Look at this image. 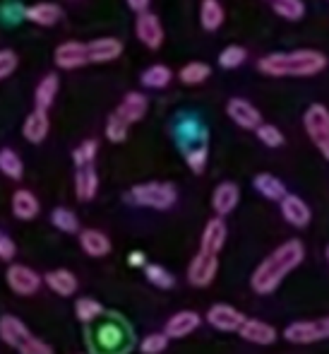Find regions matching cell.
Listing matches in <instances>:
<instances>
[{
  "instance_id": "cell-1",
  "label": "cell",
  "mask_w": 329,
  "mask_h": 354,
  "mask_svg": "<svg viewBox=\"0 0 329 354\" xmlns=\"http://www.w3.org/2000/svg\"><path fill=\"white\" fill-rule=\"evenodd\" d=\"M306 258V248L298 239H288L281 246H277L267 258L255 268L250 284L257 294H272Z\"/></svg>"
},
{
  "instance_id": "cell-2",
  "label": "cell",
  "mask_w": 329,
  "mask_h": 354,
  "mask_svg": "<svg viewBox=\"0 0 329 354\" xmlns=\"http://www.w3.org/2000/svg\"><path fill=\"white\" fill-rule=\"evenodd\" d=\"M327 68V56L315 48L267 53L257 61V71L269 77H312Z\"/></svg>"
},
{
  "instance_id": "cell-3",
  "label": "cell",
  "mask_w": 329,
  "mask_h": 354,
  "mask_svg": "<svg viewBox=\"0 0 329 354\" xmlns=\"http://www.w3.org/2000/svg\"><path fill=\"white\" fill-rule=\"evenodd\" d=\"M176 138L178 145L183 149L186 164L190 167L192 174H202L207 169L209 159V142H207V131L195 118H183L176 126Z\"/></svg>"
},
{
  "instance_id": "cell-4",
  "label": "cell",
  "mask_w": 329,
  "mask_h": 354,
  "mask_svg": "<svg viewBox=\"0 0 329 354\" xmlns=\"http://www.w3.org/2000/svg\"><path fill=\"white\" fill-rule=\"evenodd\" d=\"M128 201L134 203L139 207H152V210H168L176 205L178 191L173 183L163 181H149V183H137L128 193Z\"/></svg>"
},
{
  "instance_id": "cell-5",
  "label": "cell",
  "mask_w": 329,
  "mask_h": 354,
  "mask_svg": "<svg viewBox=\"0 0 329 354\" xmlns=\"http://www.w3.org/2000/svg\"><path fill=\"white\" fill-rule=\"evenodd\" d=\"M303 126H306V133L312 145L329 162V109L325 104H310L306 109V116H303Z\"/></svg>"
},
{
  "instance_id": "cell-6",
  "label": "cell",
  "mask_w": 329,
  "mask_h": 354,
  "mask_svg": "<svg viewBox=\"0 0 329 354\" xmlns=\"http://www.w3.org/2000/svg\"><path fill=\"white\" fill-rule=\"evenodd\" d=\"M283 337L293 345H312V342L329 340V316L315 321H296L286 326Z\"/></svg>"
},
{
  "instance_id": "cell-7",
  "label": "cell",
  "mask_w": 329,
  "mask_h": 354,
  "mask_svg": "<svg viewBox=\"0 0 329 354\" xmlns=\"http://www.w3.org/2000/svg\"><path fill=\"white\" fill-rule=\"evenodd\" d=\"M219 272V256L217 253H207L199 251L195 258H192L190 268H188V280H190L192 287H209L214 282Z\"/></svg>"
},
{
  "instance_id": "cell-8",
  "label": "cell",
  "mask_w": 329,
  "mask_h": 354,
  "mask_svg": "<svg viewBox=\"0 0 329 354\" xmlns=\"http://www.w3.org/2000/svg\"><path fill=\"white\" fill-rule=\"evenodd\" d=\"M134 34H137V39L144 44L147 48H152V51H157V48H161L163 44V24L161 19H159V15L154 12H139L137 19H134Z\"/></svg>"
},
{
  "instance_id": "cell-9",
  "label": "cell",
  "mask_w": 329,
  "mask_h": 354,
  "mask_svg": "<svg viewBox=\"0 0 329 354\" xmlns=\"http://www.w3.org/2000/svg\"><path fill=\"white\" fill-rule=\"evenodd\" d=\"M226 113L238 128H246V131H255L257 126L262 123V113L255 104H250L248 99L233 97L228 99L226 104Z\"/></svg>"
},
{
  "instance_id": "cell-10",
  "label": "cell",
  "mask_w": 329,
  "mask_h": 354,
  "mask_svg": "<svg viewBox=\"0 0 329 354\" xmlns=\"http://www.w3.org/2000/svg\"><path fill=\"white\" fill-rule=\"evenodd\" d=\"M53 61L61 71H77V68L87 66L89 53L84 41H66L53 51Z\"/></svg>"
},
{
  "instance_id": "cell-11",
  "label": "cell",
  "mask_w": 329,
  "mask_h": 354,
  "mask_svg": "<svg viewBox=\"0 0 329 354\" xmlns=\"http://www.w3.org/2000/svg\"><path fill=\"white\" fill-rule=\"evenodd\" d=\"M243 321H246V316L238 308L228 306V304H217V306H212L207 311V323L221 333H233V330L238 333Z\"/></svg>"
},
{
  "instance_id": "cell-12",
  "label": "cell",
  "mask_w": 329,
  "mask_h": 354,
  "mask_svg": "<svg viewBox=\"0 0 329 354\" xmlns=\"http://www.w3.org/2000/svg\"><path fill=\"white\" fill-rule=\"evenodd\" d=\"M8 284L12 292L22 294V297H29V294H37L39 287H41V277L27 266H10L8 268Z\"/></svg>"
},
{
  "instance_id": "cell-13",
  "label": "cell",
  "mask_w": 329,
  "mask_h": 354,
  "mask_svg": "<svg viewBox=\"0 0 329 354\" xmlns=\"http://www.w3.org/2000/svg\"><path fill=\"white\" fill-rule=\"evenodd\" d=\"M238 335L246 342H252V345H274L279 333L277 328L260 321V318H246L243 326L238 328Z\"/></svg>"
},
{
  "instance_id": "cell-14",
  "label": "cell",
  "mask_w": 329,
  "mask_h": 354,
  "mask_svg": "<svg viewBox=\"0 0 329 354\" xmlns=\"http://www.w3.org/2000/svg\"><path fill=\"white\" fill-rule=\"evenodd\" d=\"M87 53L89 63H111L123 53V41L116 37L94 39V41H87Z\"/></svg>"
},
{
  "instance_id": "cell-15",
  "label": "cell",
  "mask_w": 329,
  "mask_h": 354,
  "mask_svg": "<svg viewBox=\"0 0 329 354\" xmlns=\"http://www.w3.org/2000/svg\"><path fill=\"white\" fill-rule=\"evenodd\" d=\"M279 203H281V214H283V219H286L288 224H293V227H298V229H303V227H308V224H310L312 212H310V207H308V203L303 201V198L286 193V196H283Z\"/></svg>"
},
{
  "instance_id": "cell-16",
  "label": "cell",
  "mask_w": 329,
  "mask_h": 354,
  "mask_svg": "<svg viewBox=\"0 0 329 354\" xmlns=\"http://www.w3.org/2000/svg\"><path fill=\"white\" fill-rule=\"evenodd\" d=\"M238 201H241V188H238L233 181L219 183V186L214 188V193H212V207H214V212H217L219 217H226V214H231L233 210H236Z\"/></svg>"
},
{
  "instance_id": "cell-17",
  "label": "cell",
  "mask_w": 329,
  "mask_h": 354,
  "mask_svg": "<svg viewBox=\"0 0 329 354\" xmlns=\"http://www.w3.org/2000/svg\"><path fill=\"white\" fill-rule=\"evenodd\" d=\"M48 128H51V121H48V111L34 106V111L29 113L27 118H24L22 136H24V140H27V142L39 145V142L46 140Z\"/></svg>"
},
{
  "instance_id": "cell-18",
  "label": "cell",
  "mask_w": 329,
  "mask_h": 354,
  "mask_svg": "<svg viewBox=\"0 0 329 354\" xmlns=\"http://www.w3.org/2000/svg\"><path fill=\"white\" fill-rule=\"evenodd\" d=\"M199 323H202L199 313H195V311H178L166 321V330H163V333H166L171 340H178V337H188L190 333H195L199 328Z\"/></svg>"
},
{
  "instance_id": "cell-19",
  "label": "cell",
  "mask_w": 329,
  "mask_h": 354,
  "mask_svg": "<svg viewBox=\"0 0 329 354\" xmlns=\"http://www.w3.org/2000/svg\"><path fill=\"white\" fill-rule=\"evenodd\" d=\"M226 222H223V217H214L207 222V227H204L202 232V246H199V251H207V253H217L223 248V243H226Z\"/></svg>"
},
{
  "instance_id": "cell-20",
  "label": "cell",
  "mask_w": 329,
  "mask_h": 354,
  "mask_svg": "<svg viewBox=\"0 0 329 354\" xmlns=\"http://www.w3.org/2000/svg\"><path fill=\"white\" fill-rule=\"evenodd\" d=\"M24 19L39 27H53L63 19V8L56 3H37L32 8H24Z\"/></svg>"
},
{
  "instance_id": "cell-21",
  "label": "cell",
  "mask_w": 329,
  "mask_h": 354,
  "mask_svg": "<svg viewBox=\"0 0 329 354\" xmlns=\"http://www.w3.org/2000/svg\"><path fill=\"white\" fill-rule=\"evenodd\" d=\"M147 109H149V99L144 97L142 92H128L126 97H123V102L118 104L116 113H121V116L132 126V123L142 121Z\"/></svg>"
},
{
  "instance_id": "cell-22",
  "label": "cell",
  "mask_w": 329,
  "mask_h": 354,
  "mask_svg": "<svg viewBox=\"0 0 329 354\" xmlns=\"http://www.w3.org/2000/svg\"><path fill=\"white\" fill-rule=\"evenodd\" d=\"M99 191V176L94 164H84V167H77V174H74V193H77L79 201H92Z\"/></svg>"
},
{
  "instance_id": "cell-23",
  "label": "cell",
  "mask_w": 329,
  "mask_h": 354,
  "mask_svg": "<svg viewBox=\"0 0 329 354\" xmlns=\"http://www.w3.org/2000/svg\"><path fill=\"white\" fill-rule=\"evenodd\" d=\"M58 89H61V80H58V75L56 73L43 75L41 82H39L37 89H34V106L48 111V109L53 106V102H56Z\"/></svg>"
},
{
  "instance_id": "cell-24",
  "label": "cell",
  "mask_w": 329,
  "mask_h": 354,
  "mask_svg": "<svg viewBox=\"0 0 329 354\" xmlns=\"http://www.w3.org/2000/svg\"><path fill=\"white\" fill-rule=\"evenodd\" d=\"M29 335H32V333L27 330V326H24L17 316H3L0 318V337H3L5 345H10V347L17 350V347L22 345Z\"/></svg>"
},
{
  "instance_id": "cell-25",
  "label": "cell",
  "mask_w": 329,
  "mask_h": 354,
  "mask_svg": "<svg viewBox=\"0 0 329 354\" xmlns=\"http://www.w3.org/2000/svg\"><path fill=\"white\" fill-rule=\"evenodd\" d=\"M79 246H82V251L87 253V256H94V258H101L111 251V241H108L106 234L99 232V229H84V232L79 234Z\"/></svg>"
},
{
  "instance_id": "cell-26",
  "label": "cell",
  "mask_w": 329,
  "mask_h": 354,
  "mask_svg": "<svg viewBox=\"0 0 329 354\" xmlns=\"http://www.w3.org/2000/svg\"><path fill=\"white\" fill-rule=\"evenodd\" d=\"M252 186H255V191L260 193L262 198H267V201H281L283 196H286V186H283L281 178H277L274 174H257L255 178H252Z\"/></svg>"
},
{
  "instance_id": "cell-27",
  "label": "cell",
  "mask_w": 329,
  "mask_h": 354,
  "mask_svg": "<svg viewBox=\"0 0 329 354\" xmlns=\"http://www.w3.org/2000/svg\"><path fill=\"white\" fill-rule=\"evenodd\" d=\"M41 210V205H39L37 196H34L32 191H27V188H19V191L12 193V212L17 219H34Z\"/></svg>"
},
{
  "instance_id": "cell-28",
  "label": "cell",
  "mask_w": 329,
  "mask_h": 354,
  "mask_svg": "<svg viewBox=\"0 0 329 354\" xmlns=\"http://www.w3.org/2000/svg\"><path fill=\"white\" fill-rule=\"evenodd\" d=\"M97 337H99V350L101 352H118L126 345V330H123L118 323H106V326H101Z\"/></svg>"
},
{
  "instance_id": "cell-29",
  "label": "cell",
  "mask_w": 329,
  "mask_h": 354,
  "mask_svg": "<svg viewBox=\"0 0 329 354\" xmlns=\"http://www.w3.org/2000/svg\"><path fill=\"white\" fill-rule=\"evenodd\" d=\"M223 17H226V12H223L219 0H202V5H199V24H202V29L217 32L223 24Z\"/></svg>"
},
{
  "instance_id": "cell-30",
  "label": "cell",
  "mask_w": 329,
  "mask_h": 354,
  "mask_svg": "<svg viewBox=\"0 0 329 354\" xmlns=\"http://www.w3.org/2000/svg\"><path fill=\"white\" fill-rule=\"evenodd\" d=\"M171 80H173L171 68L161 66V63H154V66H149L147 71L139 75V82H142L147 89H163L171 84Z\"/></svg>"
},
{
  "instance_id": "cell-31",
  "label": "cell",
  "mask_w": 329,
  "mask_h": 354,
  "mask_svg": "<svg viewBox=\"0 0 329 354\" xmlns=\"http://www.w3.org/2000/svg\"><path fill=\"white\" fill-rule=\"evenodd\" d=\"M43 282H46L56 294H61V297H70V294L77 292V277H74L70 270H53V272H48V275L43 277Z\"/></svg>"
},
{
  "instance_id": "cell-32",
  "label": "cell",
  "mask_w": 329,
  "mask_h": 354,
  "mask_svg": "<svg viewBox=\"0 0 329 354\" xmlns=\"http://www.w3.org/2000/svg\"><path fill=\"white\" fill-rule=\"evenodd\" d=\"M209 75H212V68H209L207 63L192 61V63H188V66L181 68V73H178V80H181L183 84H188V87H195V84L207 82Z\"/></svg>"
},
{
  "instance_id": "cell-33",
  "label": "cell",
  "mask_w": 329,
  "mask_h": 354,
  "mask_svg": "<svg viewBox=\"0 0 329 354\" xmlns=\"http://www.w3.org/2000/svg\"><path fill=\"white\" fill-rule=\"evenodd\" d=\"M0 171H3L8 178H12V181H19V178H22L24 164L14 149H10V147L0 149Z\"/></svg>"
},
{
  "instance_id": "cell-34",
  "label": "cell",
  "mask_w": 329,
  "mask_h": 354,
  "mask_svg": "<svg viewBox=\"0 0 329 354\" xmlns=\"http://www.w3.org/2000/svg\"><path fill=\"white\" fill-rule=\"evenodd\" d=\"M272 10L281 19L298 22V19L306 15V3H303V0H272Z\"/></svg>"
},
{
  "instance_id": "cell-35",
  "label": "cell",
  "mask_w": 329,
  "mask_h": 354,
  "mask_svg": "<svg viewBox=\"0 0 329 354\" xmlns=\"http://www.w3.org/2000/svg\"><path fill=\"white\" fill-rule=\"evenodd\" d=\"M246 61H248V51L243 46H236V44H231V46H226L219 53V66H221L223 71H236V68H241Z\"/></svg>"
},
{
  "instance_id": "cell-36",
  "label": "cell",
  "mask_w": 329,
  "mask_h": 354,
  "mask_svg": "<svg viewBox=\"0 0 329 354\" xmlns=\"http://www.w3.org/2000/svg\"><path fill=\"white\" fill-rule=\"evenodd\" d=\"M74 313H77V318L82 323H92L103 313V306L97 301V299L82 297V299H77V304H74Z\"/></svg>"
},
{
  "instance_id": "cell-37",
  "label": "cell",
  "mask_w": 329,
  "mask_h": 354,
  "mask_svg": "<svg viewBox=\"0 0 329 354\" xmlns=\"http://www.w3.org/2000/svg\"><path fill=\"white\" fill-rule=\"evenodd\" d=\"M128 131H130V123L121 116V113L113 111L106 121V138L111 142H126L128 140Z\"/></svg>"
},
{
  "instance_id": "cell-38",
  "label": "cell",
  "mask_w": 329,
  "mask_h": 354,
  "mask_svg": "<svg viewBox=\"0 0 329 354\" xmlns=\"http://www.w3.org/2000/svg\"><path fill=\"white\" fill-rule=\"evenodd\" d=\"M51 222H53V227L66 234H74L79 229L77 214L72 210H68V207H56V210L51 212Z\"/></svg>"
},
{
  "instance_id": "cell-39",
  "label": "cell",
  "mask_w": 329,
  "mask_h": 354,
  "mask_svg": "<svg viewBox=\"0 0 329 354\" xmlns=\"http://www.w3.org/2000/svg\"><path fill=\"white\" fill-rule=\"evenodd\" d=\"M257 138H260L262 145H267V147H281L283 142H286V138H283V133L279 131L277 126H272V123H260V126L255 128Z\"/></svg>"
},
{
  "instance_id": "cell-40",
  "label": "cell",
  "mask_w": 329,
  "mask_h": 354,
  "mask_svg": "<svg viewBox=\"0 0 329 354\" xmlns=\"http://www.w3.org/2000/svg\"><path fill=\"white\" fill-rule=\"evenodd\" d=\"M97 152H99V142L97 140H84L82 145H79V147H74V152H72L74 167L94 164V159H97Z\"/></svg>"
},
{
  "instance_id": "cell-41",
  "label": "cell",
  "mask_w": 329,
  "mask_h": 354,
  "mask_svg": "<svg viewBox=\"0 0 329 354\" xmlns=\"http://www.w3.org/2000/svg\"><path fill=\"white\" fill-rule=\"evenodd\" d=\"M144 275H147V280L159 289H171L173 287V275L161 266H147Z\"/></svg>"
},
{
  "instance_id": "cell-42",
  "label": "cell",
  "mask_w": 329,
  "mask_h": 354,
  "mask_svg": "<svg viewBox=\"0 0 329 354\" xmlns=\"http://www.w3.org/2000/svg\"><path fill=\"white\" fill-rule=\"evenodd\" d=\"M168 340H171V337H168L166 333H152V335H147L139 342V350L144 354H159L168 347Z\"/></svg>"
},
{
  "instance_id": "cell-43",
  "label": "cell",
  "mask_w": 329,
  "mask_h": 354,
  "mask_svg": "<svg viewBox=\"0 0 329 354\" xmlns=\"http://www.w3.org/2000/svg\"><path fill=\"white\" fill-rule=\"evenodd\" d=\"M19 66V58L12 48H0V80L10 77Z\"/></svg>"
},
{
  "instance_id": "cell-44",
  "label": "cell",
  "mask_w": 329,
  "mask_h": 354,
  "mask_svg": "<svg viewBox=\"0 0 329 354\" xmlns=\"http://www.w3.org/2000/svg\"><path fill=\"white\" fill-rule=\"evenodd\" d=\"M17 352L19 354H53L51 345H46V342L39 340V337H34V335H29L27 340L17 347Z\"/></svg>"
},
{
  "instance_id": "cell-45",
  "label": "cell",
  "mask_w": 329,
  "mask_h": 354,
  "mask_svg": "<svg viewBox=\"0 0 329 354\" xmlns=\"http://www.w3.org/2000/svg\"><path fill=\"white\" fill-rule=\"evenodd\" d=\"M14 253H17V248H14L12 239H10L8 234H0V258H3V261H12Z\"/></svg>"
},
{
  "instance_id": "cell-46",
  "label": "cell",
  "mask_w": 329,
  "mask_h": 354,
  "mask_svg": "<svg viewBox=\"0 0 329 354\" xmlns=\"http://www.w3.org/2000/svg\"><path fill=\"white\" fill-rule=\"evenodd\" d=\"M149 3H152V0H128V8L132 10V12H147L149 10Z\"/></svg>"
},
{
  "instance_id": "cell-47",
  "label": "cell",
  "mask_w": 329,
  "mask_h": 354,
  "mask_svg": "<svg viewBox=\"0 0 329 354\" xmlns=\"http://www.w3.org/2000/svg\"><path fill=\"white\" fill-rule=\"evenodd\" d=\"M128 261H130V266H132V268H139V266H144V253L134 251V253H130V258H128Z\"/></svg>"
},
{
  "instance_id": "cell-48",
  "label": "cell",
  "mask_w": 329,
  "mask_h": 354,
  "mask_svg": "<svg viewBox=\"0 0 329 354\" xmlns=\"http://www.w3.org/2000/svg\"><path fill=\"white\" fill-rule=\"evenodd\" d=\"M327 263H329V246H327Z\"/></svg>"
}]
</instances>
